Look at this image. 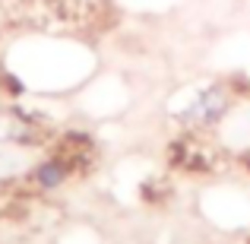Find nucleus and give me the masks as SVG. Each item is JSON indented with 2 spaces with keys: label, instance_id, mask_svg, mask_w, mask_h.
I'll list each match as a JSON object with an SVG mask.
<instances>
[{
  "label": "nucleus",
  "instance_id": "f257e3e1",
  "mask_svg": "<svg viewBox=\"0 0 250 244\" xmlns=\"http://www.w3.org/2000/svg\"><path fill=\"white\" fill-rule=\"evenodd\" d=\"M228 105H231L228 89L215 86V89L203 92V95L190 105V111L184 114V121H187V124H200V127H212V124H219V117L228 111Z\"/></svg>",
  "mask_w": 250,
  "mask_h": 244
},
{
  "label": "nucleus",
  "instance_id": "f03ea898",
  "mask_svg": "<svg viewBox=\"0 0 250 244\" xmlns=\"http://www.w3.org/2000/svg\"><path fill=\"white\" fill-rule=\"evenodd\" d=\"M67 177H70V168H67V165H63L61 159H54V155H51L48 162H42L35 171H32V181H35L42 190H54V187H61Z\"/></svg>",
  "mask_w": 250,
  "mask_h": 244
}]
</instances>
